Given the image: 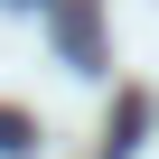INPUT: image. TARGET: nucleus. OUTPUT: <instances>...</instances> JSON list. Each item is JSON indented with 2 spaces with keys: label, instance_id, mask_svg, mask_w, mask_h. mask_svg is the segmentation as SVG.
Wrapping results in <instances>:
<instances>
[{
  "label": "nucleus",
  "instance_id": "2",
  "mask_svg": "<svg viewBox=\"0 0 159 159\" xmlns=\"http://www.w3.org/2000/svg\"><path fill=\"white\" fill-rule=\"evenodd\" d=\"M0 10H38V0H0Z\"/></svg>",
  "mask_w": 159,
  "mask_h": 159
},
{
  "label": "nucleus",
  "instance_id": "1",
  "mask_svg": "<svg viewBox=\"0 0 159 159\" xmlns=\"http://www.w3.org/2000/svg\"><path fill=\"white\" fill-rule=\"evenodd\" d=\"M28 150H38V122L28 112H0V159H28Z\"/></svg>",
  "mask_w": 159,
  "mask_h": 159
}]
</instances>
